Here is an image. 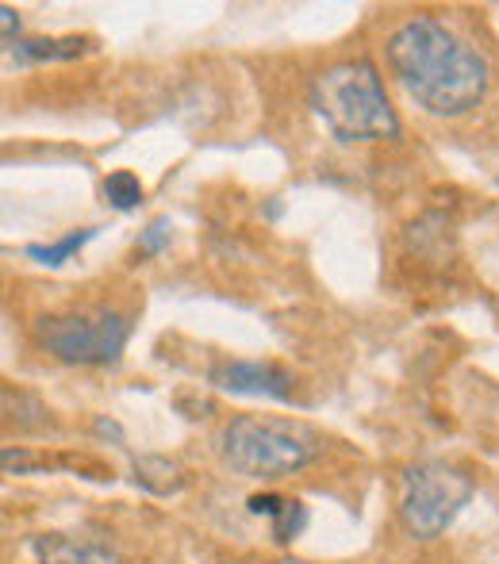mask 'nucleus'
I'll return each instance as SVG.
<instances>
[{
  "instance_id": "nucleus-1",
  "label": "nucleus",
  "mask_w": 499,
  "mask_h": 564,
  "mask_svg": "<svg viewBox=\"0 0 499 564\" xmlns=\"http://www.w3.org/2000/svg\"><path fill=\"white\" fill-rule=\"evenodd\" d=\"M388 66L431 116H465L488 93V66L465 39L431 15L403 20L388 35Z\"/></svg>"
},
{
  "instance_id": "nucleus-2",
  "label": "nucleus",
  "mask_w": 499,
  "mask_h": 564,
  "mask_svg": "<svg viewBox=\"0 0 499 564\" xmlns=\"http://www.w3.org/2000/svg\"><path fill=\"white\" fill-rule=\"evenodd\" d=\"M312 108L338 142H377L400 134L373 62L354 58L323 69L312 82Z\"/></svg>"
},
{
  "instance_id": "nucleus-3",
  "label": "nucleus",
  "mask_w": 499,
  "mask_h": 564,
  "mask_svg": "<svg viewBox=\"0 0 499 564\" xmlns=\"http://www.w3.org/2000/svg\"><path fill=\"white\" fill-rule=\"evenodd\" d=\"M323 442L312 426L292 423V419L269 415H239L219 434V453L242 476L253 480H281L319 457Z\"/></svg>"
},
{
  "instance_id": "nucleus-4",
  "label": "nucleus",
  "mask_w": 499,
  "mask_h": 564,
  "mask_svg": "<svg viewBox=\"0 0 499 564\" xmlns=\"http://www.w3.org/2000/svg\"><path fill=\"white\" fill-rule=\"evenodd\" d=\"M469 499H473V480L462 468L442 465V460L415 465L403 476V499H400L403 527L415 538H423V542L442 538L454 527V519L462 514V507Z\"/></svg>"
},
{
  "instance_id": "nucleus-5",
  "label": "nucleus",
  "mask_w": 499,
  "mask_h": 564,
  "mask_svg": "<svg viewBox=\"0 0 499 564\" xmlns=\"http://www.w3.org/2000/svg\"><path fill=\"white\" fill-rule=\"evenodd\" d=\"M131 335V323L116 312L100 315H51L39 323V341L46 354L66 365H116Z\"/></svg>"
},
{
  "instance_id": "nucleus-6",
  "label": "nucleus",
  "mask_w": 499,
  "mask_h": 564,
  "mask_svg": "<svg viewBox=\"0 0 499 564\" xmlns=\"http://www.w3.org/2000/svg\"><path fill=\"white\" fill-rule=\"evenodd\" d=\"M208 380L231 395H265V400H292V372L276 361H219Z\"/></svg>"
},
{
  "instance_id": "nucleus-7",
  "label": "nucleus",
  "mask_w": 499,
  "mask_h": 564,
  "mask_svg": "<svg viewBox=\"0 0 499 564\" xmlns=\"http://www.w3.org/2000/svg\"><path fill=\"white\" fill-rule=\"evenodd\" d=\"M31 553L35 564H123L112 545L89 534H43L31 542Z\"/></svg>"
},
{
  "instance_id": "nucleus-8",
  "label": "nucleus",
  "mask_w": 499,
  "mask_h": 564,
  "mask_svg": "<svg viewBox=\"0 0 499 564\" xmlns=\"http://www.w3.org/2000/svg\"><path fill=\"white\" fill-rule=\"evenodd\" d=\"M8 51L15 54L20 66H31V62H69L82 58L89 51L85 39H15Z\"/></svg>"
},
{
  "instance_id": "nucleus-9",
  "label": "nucleus",
  "mask_w": 499,
  "mask_h": 564,
  "mask_svg": "<svg viewBox=\"0 0 499 564\" xmlns=\"http://www.w3.org/2000/svg\"><path fill=\"white\" fill-rule=\"evenodd\" d=\"M93 238H97V227L74 230V235L58 238V242H51V246H28V258L39 261V265H46V269H58V265H66V261L74 258L85 242H93Z\"/></svg>"
},
{
  "instance_id": "nucleus-10",
  "label": "nucleus",
  "mask_w": 499,
  "mask_h": 564,
  "mask_svg": "<svg viewBox=\"0 0 499 564\" xmlns=\"http://www.w3.org/2000/svg\"><path fill=\"white\" fill-rule=\"evenodd\" d=\"M105 200L112 204L116 212H131L142 204V181L134 177L131 170H116L105 177Z\"/></svg>"
},
{
  "instance_id": "nucleus-11",
  "label": "nucleus",
  "mask_w": 499,
  "mask_h": 564,
  "mask_svg": "<svg viewBox=\"0 0 499 564\" xmlns=\"http://www.w3.org/2000/svg\"><path fill=\"white\" fill-rule=\"evenodd\" d=\"M170 219L158 216L150 219L147 230H139V242H134V258H154V253H162L165 246H170Z\"/></svg>"
},
{
  "instance_id": "nucleus-12",
  "label": "nucleus",
  "mask_w": 499,
  "mask_h": 564,
  "mask_svg": "<svg viewBox=\"0 0 499 564\" xmlns=\"http://www.w3.org/2000/svg\"><path fill=\"white\" fill-rule=\"evenodd\" d=\"M304 522H307V511H304V503H296V499H284V507H281V514L273 519V538L281 545H289L292 538L304 530Z\"/></svg>"
},
{
  "instance_id": "nucleus-13",
  "label": "nucleus",
  "mask_w": 499,
  "mask_h": 564,
  "mask_svg": "<svg viewBox=\"0 0 499 564\" xmlns=\"http://www.w3.org/2000/svg\"><path fill=\"white\" fill-rule=\"evenodd\" d=\"M46 465V457H31V453H20L8 446L4 449V473H28V468H39Z\"/></svg>"
},
{
  "instance_id": "nucleus-14",
  "label": "nucleus",
  "mask_w": 499,
  "mask_h": 564,
  "mask_svg": "<svg viewBox=\"0 0 499 564\" xmlns=\"http://www.w3.org/2000/svg\"><path fill=\"white\" fill-rule=\"evenodd\" d=\"M281 507H284L281 496H253L250 499V511L253 514H265V519H276V514H281Z\"/></svg>"
},
{
  "instance_id": "nucleus-15",
  "label": "nucleus",
  "mask_w": 499,
  "mask_h": 564,
  "mask_svg": "<svg viewBox=\"0 0 499 564\" xmlns=\"http://www.w3.org/2000/svg\"><path fill=\"white\" fill-rule=\"evenodd\" d=\"M0 20H4V43H12V28H15V23H20V20H15V12H12V8H0Z\"/></svg>"
}]
</instances>
